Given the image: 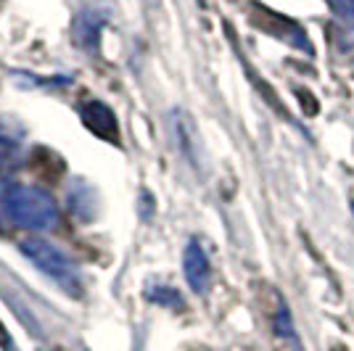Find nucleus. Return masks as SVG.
<instances>
[{
  "instance_id": "nucleus-3",
  "label": "nucleus",
  "mask_w": 354,
  "mask_h": 351,
  "mask_svg": "<svg viewBox=\"0 0 354 351\" xmlns=\"http://www.w3.org/2000/svg\"><path fill=\"white\" fill-rule=\"evenodd\" d=\"M183 269H185V280L191 285L193 293H207L212 285V262H209L207 251L198 240H191L183 254Z\"/></svg>"
},
{
  "instance_id": "nucleus-5",
  "label": "nucleus",
  "mask_w": 354,
  "mask_h": 351,
  "mask_svg": "<svg viewBox=\"0 0 354 351\" xmlns=\"http://www.w3.org/2000/svg\"><path fill=\"white\" fill-rule=\"evenodd\" d=\"M21 156V140L19 132H14L11 127H0V167L14 164Z\"/></svg>"
},
{
  "instance_id": "nucleus-1",
  "label": "nucleus",
  "mask_w": 354,
  "mask_h": 351,
  "mask_svg": "<svg viewBox=\"0 0 354 351\" xmlns=\"http://www.w3.org/2000/svg\"><path fill=\"white\" fill-rule=\"evenodd\" d=\"M59 225V206L40 188L0 182V227L50 230Z\"/></svg>"
},
{
  "instance_id": "nucleus-6",
  "label": "nucleus",
  "mask_w": 354,
  "mask_h": 351,
  "mask_svg": "<svg viewBox=\"0 0 354 351\" xmlns=\"http://www.w3.org/2000/svg\"><path fill=\"white\" fill-rule=\"evenodd\" d=\"M330 6H333V11H336L341 19L354 21V0H330Z\"/></svg>"
},
{
  "instance_id": "nucleus-2",
  "label": "nucleus",
  "mask_w": 354,
  "mask_h": 351,
  "mask_svg": "<svg viewBox=\"0 0 354 351\" xmlns=\"http://www.w3.org/2000/svg\"><path fill=\"white\" fill-rule=\"evenodd\" d=\"M21 254L69 296L72 293L74 296L82 293V272H80V267L56 243H50L45 238H30V240L21 243Z\"/></svg>"
},
{
  "instance_id": "nucleus-4",
  "label": "nucleus",
  "mask_w": 354,
  "mask_h": 351,
  "mask_svg": "<svg viewBox=\"0 0 354 351\" xmlns=\"http://www.w3.org/2000/svg\"><path fill=\"white\" fill-rule=\"evenodd\" d=\"M80 114H82V122L88 124V130H93L98 137H104V140H117V117H114V111L101 101H88L82 108H80Z\"/></svg>"
}]
</instances>
